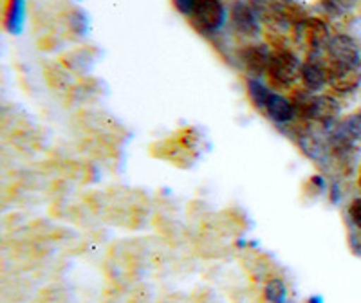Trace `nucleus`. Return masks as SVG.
I'll return each instance as SVG.
<instances>
[{
  "label": "nucleus",
  "instance_id": "obj_1",
  "mask_svg": "<svg viewBox=\"0 0 361 303\" xmlns=\"http://www.w3.org/2000/svg\"><path fill=\"white\" fill-rule=\"evenodd\" d=\"M296 112L307 121L318 123L322 127H331L336 123L341 112V105L336 98L327 94H312L309 90L298 92L293 99Z\"/></svg>",
  "mask_w": 361,
  "mask_h": 303
},
{
  "label": "nucleus",
  "instance_id": "obj_2",
  "mask_svg": "<svg viewBox=\"0 0 361 303\" xmlns=\"http://www.w3.org/2000/svg\"><path fill=\"white\" fill-rule=\"evenodd\" d=\"M226 18H228V11L221 0H199L190 20L199 33L215 35L224 27Z\"/></svg>",
  "mask_w": 361,
  "mask_h": 303
},
{
  "label": "nucleus",
  "instance_id": "obj_3",
  "mask_svg": "<svg viewBox=\"0 0 361 303\" xmlns=\"http://www.w3.org/2000/svg\"><path fill=\"white\" fill-rule=\"evenodd\" d=\"M267 74L275 83L282 87H289L300 78L302 74V62L291 51H275L271 54Z\"/></svg>",
  "mask_w": 361,
  "mask_h": 303
},
{
  "label": "nucleus",
  "instance_id": "obj_4",
  "mask_svg": "<svg viewBox=\"0 0 361 303\" xmlns=\"http://www.w3.org/2000/svg\"><path fill=\"white\" fill-rule=\"evenodd\" d=\"M296 38L302 45H305L309 53H324L331 40L329 25L320 18H304L296 25Z\"/></svg>",
  "mask_w": 361,
  "mask_h": 303
},
{
  "label": "nucleus",
  "instance_id": "obj_5",
  "mask_svg": "<svg viewBox=\"0 0 361 303\" xmlns=\"http://www.w3.org/2000/svg\"><path fill=\"white\" fill-rule=\"evenodd\" d=\"M230 22L235 33L246 38H257L260 35V18L253 6L246 0H235L230 9Z\"/></svg>",
  "mask_w": 361,
  "mask_h": 303
},
{
  "label": "nucleus",
  "instance_id": "obj_6",
  "mask_svg": "<svg viewBox=\"0 0 361 303\" xmlns=\"http://www.w3.org/2000/svg\"><path fill=\"white\" fill-rule=\"evenodd\" d=\"M300 80L304 83L305 90L309 92H318L329 83V67L327 60L322 56V53H309L307 60L302 63V74Z\"/></svg>",
  "mask_w": 361,
  "mask_h": 303
},
{
  "label": "nucleus",
  "instance_id": "obj_7",
  "mask_svg": "<svg viewBox=\"0 0 361 303\" xmlns=\"http://www.w3.org/2000/svg\"><path fill=\"white\" fill-rule=\"evenodd\" d=\"M329 85L341 94H350L361 85V63L345 66V63H329Z\"/></svg>",
  "mask_w": 361,
  "mask_h": 303
},
{
  "label": "nucleus",
  "instance_id": "obj_8",
  "mask_svg": "<svg viewBox=\"0 0 361 303\" xmlns=\"http://www.w3.org/2000/svg\"><path fill=\"white\" fill-rule=\"evenodd\" d=\"M329 63H345V66H357L361 63L360 49L353 38L347 35H334L325 47Z\"/></svg>",
  "mask_w": 361,
  "mask_h": 303
},
{
  "label": "nucleus",
  "instance_id": "obj_9",
  "mask_svg": "<svg viewBox=\"0 0 361 303\" xmlns=\"http://www.w3.org/2000/svg\"><path fill=\"white\" fill-rule=\"evenodd\" d=\"M262 112H266L267 118L276 125L293 123L296 114H298V112H296L295 103L289 101V99L283 98V96L276 94V92H273V94L269 96V99H267L266 107H264Z\"/></svg>",
  "mask_w": 361,
  "mask_h": 303
},
{
  "label": "nucleus",
  "instance_id": "obj_10",
  "mask_svg": "<svg viewBox=\"0 0 361 303\" xmlns=\"http://www.w3.org/2000/svg\"><path fill=\"white\" fill-rule=\"evenodd\" d=\"M271 54H273V51H269L267 45H251V47L244 49L243 63L257 78V76H262L264 73H267Z\"/></svg>",
  "mask_w": 361,
  "mask_h": 303
},
{
  "label": "nucleus",
  "instance_id": "obj_11",
  "mask_svg": "<svg viewBox=\"0 0 361 303\" xmlns=\"http://www.w3.org/2000/svg\"><path fill=\"white\" fill-rule=\"evenodd\" d=\"M25 22V0H9L6 9V29L11 35L22 33Z\"/></svg>",
  "mask_w": 361,
  "mask_h": 303
},
{
  "label": "nucleus",
  "instance_id": "obj_12",
  "mask_svg": "<svg viewBox=\"0 0 361 303\" xmlns=\"http://www.w3.org/2000/svg\"><path fill=\"white\" fill-rule=\"evenodd\" d=\"M247 94H250V99L255 107L259 109V111H264L267 99L273 94V90L266 83L260 82L259 78H250L247 80Z\"/></svg>",
  "mask_w": 361,
  "mask_h": 303
},
{
  "label": "nucleus",
  "instance_id": "obj_13",
  "mask_svg": "<svg viewBox=\"0 0 361 303\" xmlns=\"http://www.w3.org/2000/svg\"><path fill=\"white\" fill-rule=\"evenodd\" d=\"M336 128L350 141H361V111L347 116L341 123H336Z\"/></svg>",
  "mask_w": 361,
  "mask_h": 303
},
{
  "label": "nucleus",
  "instance_id": "obj_14",
  "mask_svg": "<svg viewBox=\"0 0 361 303\" xmlns=\"http://www.w3.org/2000/svg\"><path fill=\"white\" fill-rule=\"evenodd\" d=\"M320 6L331 17H341V15L353 11L356 0H320Z\"/></svg>",
  "mask_w": 361,
  "mask_h": 303
},
{
  "label": "nucleus",
  "instance_id": "obj_15",
  "mask_svg": "<svg viewBox=\"0 0 361 303\" xmlns=\"http://www.w3.org/2000/svg\"><path fill=\"white\" fill-rule=\"evenodd\" d=\"M264 295L269 299L271 303H286L288 298V289H286V283L280 278H271L266 283V289H264Z\"/></svg>",
  "mask_w": 361,
  "mask_h": 303
},
{
  "label": "nucleus",
  "instance_id": "obj_16",
  "mask_svg": "<svg viewBox=\"0 0 361 303\" xmlns=\"http://www.w3.org/2000/svg\"><path fill=\"white\" fill-rule=\"evenodd\" d=\"M173 8L180 13V15H185V17H192V13L195 11L197 8L199 0H172Z\"/></svg>",
  "mask_w": 361,
  "mask_h": 303
},
{
  "label": "nucleus",
  "instance_id": "obj_17",
  "mask_svg": "<svg viewBox=\"0 0 361 303\" xmlns=\"http://www.w3.org/2000/svg\"><path fill=\"white\" fill-rule=\"evenodd\" d=\"M349 218L357 230H361V197L354 199L349 206Z\"/></svg>",
  "mask_w": 361,
  "mask_h": 303
},
{
  "label": "nucleus",
  "instance_id": "obj_18",
  "mask_svg": "<svg viewBox=\"0 0 361 303\" xmlns=\"http://www.w3.org/2000/svg\"><path fill=\"white\" fill-rule=\"evenodd\" d=\"M73 29L76 31L78 35L85 33L87 29V18L82 11H76L73 15Z\"/></svg>",
  "mask_w": 361,
  "mask_h": 303
},
{
  "label": "nucleus",
  "instance_id": "obj_19",
  "mask_svg": "<svg viewBox=\"0 0 361 303\" xmlns=\"http://www.w3.org/2000/svg\"><path fill=\"white\" fill-rule=\"evenodd\" d=\"M307 303H324V302H322V298H318V296H312V298L307 299Z\"/></svg>",
  "mask_w": 361,
  "mask_h": 303
},
{
  "label": "nucleus",
  "instance_id": "obj_20",
  "mask_svg": "<svg viewBox=\"0 0 361 303\" xmlns=\"http://www.w3.org/2000/svg\"><path fill=\"white\" fill-rule=\"evenodd\" d=\"M357 185H360V188H361V168H360V177H357Z\"/></svg>",
  "mask_w": 361,
  "mask_h": 303
},
{
  "label": "nucleus",
  "instance_id": "obj_21",
  "mask_svg": "<svg viewBox=\"0 0 361 303\" xmlns=\"http://www.w3.org/2000/svg\"><path fill=\"white\" fill-rule=\"evenodd\" d=\"M280 2H283V0H280Z\"/></svg>",
  "mask_w": 361,
  "mask_h": 303
}]
</instances>
